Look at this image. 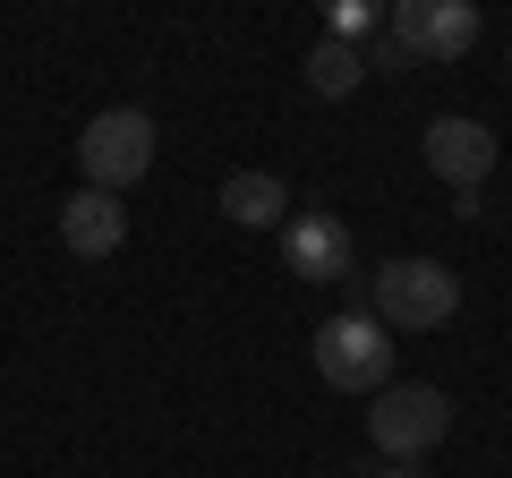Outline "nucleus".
Here are the masks:
<instances>
[{
    "instance_id": "nucleus-3",
    "label": "nucleus",
    "mask_w": 512,
    "mask_h": 478,
    "mask_svg": "<svg viewBox=\"0 0 512 478\" xmlns=\"http://www.w3.org/2000/svg\"><path fill=\"white\" fill-rule=\"evenodd\" d=\"M453 427V393L444 385H384L367 402V436H376L384 461H427Z\"/></svg>"
},
{
    "instance_id": "nucleus-8",
    "label": "nucleus",
    "mask_w": 512,
    "mask_h": 478,
    "mask_svg": "<svg viewBox=\"0 0 512 478\" xmlns=\"http://www.w3.org/2000/svg\"><path fill=\"white\" fill-rule=\"evenodd\" d=\"M128 239V205L120 197H103V188H77L69 205H60V248H69V257H111V248H120Z\"/></svg>"
},
{
    "instance_id": "nucleus-2",
    "label": "nucleus",
    "mask_w": 512,
    "mask_h": 478,
    "mask_svg": "<svg viewBox=\"0 0 512 478\" xmlns=\"http://www.w3.org/2000/svg\"><path fill=\"white\" fill-rule=\"evenodd\" d=\"M77 171H86V188H103V197L137 188L154 171V111H137V103L94 111L86 137H77Z\"/></svg>"
},
{
    "instance_id": "nucleus-12",
    "label": "nucleus",
    "mask_w": 512,
    "mask_h": 478,
    "mask_svg": "<svg viewBox=\"0 0 512 478\" xmlns=\"http://www.w3.org/2000/svg\"><path fill=\"white\" fill-rule=\"evenodd\" d=\"M367 69H384V77H402V69H410V52H402V43H376V52H367Z\"/></svg>"
},
{
    "instance_id": "nucleus-1",
    "label": "nucleus",
    "mask_w": 512,
    "mask_h": 478,
    "mask_svg": "<svg viewBox=\"0 0 512 478\" xmlns=\"http://www.w3.org/2000/svg\"><path fill=\"white\" fill-rule=\"evenodd\" d=\"M453 308H461V274L444 257H393V265H376V325L384 333H436V325H453Z\"/></svg>"
},
{
    "instance_id": "nucleus-13",
    "label": "nucleus",
    "mask_w": 512,
    "mask_h": 478,
    "mask_svg": "<svg viewBox=\"0 0 512 478\" xmlns=\"http://www.w3.org/2000/svg\"><path fill=\"white\" fill-rule=\"evenodd\" d=\"M350 478H427L419 461H376V470H350Z\"/></svg>"
},
{
    "instance_id": "nucleus-5",
    "label": "nucleus",
    "mask_w": 512,
    "mask_h": 478,
    "mask_svg": "<svg viewBox=\"0 0 512 478\" xmlns=\"http://www.w3.org/2000/svg\"><path fill=\"white\" fill-rule=\"evenodd\" d=\"M427 171H436L453 197L487 188V171H495V129H487V120H470V111H444V120H427Z\"/></svg>"
},
{
    "instance_id": "nucleus-7",
    "label": "nucleus",
    "mask_w": 512,
    "mask_h": 478,
    "mask_svg": "<svg viewBox=\"0 0 512 478\" xmlns=\"http://www.w3.org/2000/svg\"><path fill=\"white\" fill-rule=\"evenodd\" d=\"M282 265L299 282H350L359 248H350V222L342 214H291L282 222Z\"/></svg>"
},
{
    "instance_id": "nucleus-10",
    "label": "nucleus",
    "mask_w": 512,
    "mask_h": 478,
    "mask_svg": "<svg viewBox=\"0 0 512 478\" xmlns=\"http://www.w3.org/2000/svg\"><path fill=\"white\" fill-rule=\"evenodd\" d=\"M359 77H367V52L359 43H316L308 52V94H325V103H342V94H359Z\"/></svg>"
},
{
    "instance_id": "nucleus-11",
    "label": "nucleus",
    "mask_w": 512,
    "mask_h": 478,
    "mask_svg": "<svg viewBox=\"0 0 512 478\" xmlns=\"http://www.w3.org/2000/svg\"><path fill=\"white\" fill-rule=\"evenodd\" d=\"M367 35H376V9H367V0H342V9H333V43H359L367 52Z\"/></svg>"
},
{
    "instance_id": "nucleus-9",
    "label": "nucleus",
    "mask_w": 512,
    "mask_h": 478,
    "mask_svg": "<svg viewBox=\"0 0 512 478\" xmlns=\"http://www.w3.org/2000/svg\"><path fill=\"white\" fill-rule=\"evenodd\" d=\"M222 214H231L239 231H274V222H291V188H282L274 171H231V180H222Z\"/></svg>"
},
{
    "instance_id": "nucleus-4",
    "label": "nucleus",
    "mask_w": 512,
    "mask_h": 478,
    "mask_svg": "<svg viewBox=\"0 0 512 478\" xmlns=\"http://www.w3.org/2000/svg\"><path fill=\"white\" fill-rule=\"evenodd\" d=\"M316 376L342 393H384L393 385V333L376 316H325L316 325Z\"/></svg>"
},
{
    "instance_id": "nucleus-6",
    "label": "nucleus",
    "mask_w": 512,
    "mask_h": 478,
    "mask_svg": "<svg viewBox=\"0 0 512 478\" xmlns=\"http://www.w3.org/2000/svg\"><path fill=\"white\" fill-rule=\"evenodd\" d=\"M393 43L410 60H461L478 43V9L470 0H402L393 9Z\"/></svg>"
}]
</instances>
